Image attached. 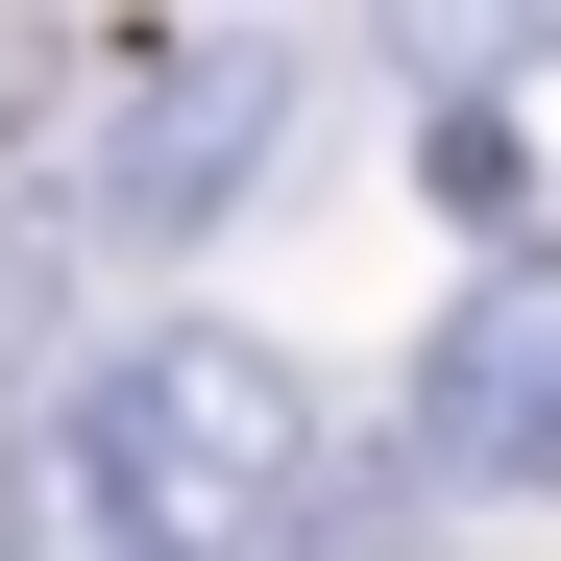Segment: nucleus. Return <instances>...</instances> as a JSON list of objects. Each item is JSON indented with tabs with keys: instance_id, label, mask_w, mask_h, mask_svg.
I'll return each mask as SVG.
<instances>
[{
	"instance_id": "f257e3e1",
	"label": "nucleus",
	"mask_w": 561,
	"mask_h": 561,
	"mask_svg": "<svg viewBox=\"0 0 561 561\" xmlns=\"http://www.w3.org/2000/svg\"><path fill=\"white\" fill-rule=\"evenodd\" d=\"M49 489H99L147 561H244V537L318 513V391H294V342H244V318L73 342V391H49Z\"/></svg>"
},
{
	"instance_id": "f03ea898",
	"label": "nucleus",
	"mask_w": 561,
	"mask_h": 561,
	"mask_svg": "<svg viewBox=\"0 0 561 561\" xmlns=\"http://www.w3.org/2000/svg\"><path fill=\"white\" fill-rule=\"evenodd\" d=\"M268 123H294V49L268 25H147V49H99V147H73L25 220L73 268H147V244H196V220L268 196Z\"/></svg>"
},
{
	"instance_id": "7ed1b4c3",
	"label": "nucleus",
	"mask_w": 561,
	"mask_h": 561,
	"mask_svg": "<svg viewBox=\"0 0 561 561\" xmlns=\"http://www.w3.org/2000/svg\"><path fill=\"white\" fill-rule=\"evenodd\" d=\"M415 463L439 489H561V268H489L415 342Z\"/></svg>"
},
{
	"instance_id": "20e7f679",
	"label": "nucleus",
	"mask_w": 561,
	"mask_h": 561,
	"mask_svg": "<svg viewBox=\"0 0 561 561\" xmlns=\"http://www.w3.org/2000/svg\"><path fill=\"white\" fill-rule=\"evenodd\" d=\"M73 294H99V268H73L49 220H0V439H25V415L73 391Z\"/></svg>"
},
{
	"instance_id": "39448f33",
	"label": "nucleus",
	"mask_w": 561,
	"mask_h": 561,
	"mask_svg": "<svg viewBox=\"0 0 561 561\" xmlns=\"http://www.w3.org/2000/svg\"><path fill=\"white\" fill-rule=\"evenodd\" d=\"M415 196H439L463 244H513V220H537V147H513V99H439V123H415Z\"/></svg>"
},
{
	"instance_id": "423d86ee",
	"label": "nucleus",
	"mask_w": 561,
	"mask_h": 561,
	"mask_svg": "<svg viewBox=\"0 0 561 561\" xmlns=\"http://www.w3.org/2000/svg\"><path fill=\"white\" fill-rule=\"evenodd\" d=\"M0 561H147L99 489H49V463H0Z\"/></svg>"
},
{
	"instance_id": "0eeeda50",
	"label": "nucleus",
	"mask_w": 561,
	"mask_h": 561,
	"mask_svg": "<svg viewBox=\"0 0 561 561\" xmlns=\"http://www.w3.org/2000/svg\"><path fill=\"white\" fill-rule=\"evenodd\" d=\"M294 561H439V537H415L391 489H318V513H294Z\"/></svg>"
}]
</instances>
